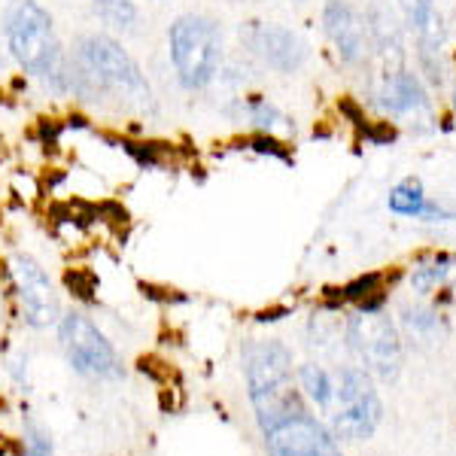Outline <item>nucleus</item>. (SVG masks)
<instances>
[{"label": "nucleus", "mask_w": 456, "mask_h": 456, "mask_svg": "<svg viewBox=\"0 0 456 456\" xmlns=\"http://www.w3.org/2000/svg\"><path fill=\"white\" fill-rule=\"evenodd\" d=\"M244 374L262 432L305 411L298 389L292 387V353L281 341L249 344L244 350Z\"/></svg>", "instance_id": "obj_3"}, {"label": "nucleus", "mask_w": 456, "mask_h": 456, "mask_svg": "<svg viewBox=\"0 0 456 456\" xmlns=\"http://www.w3.org/2000/svg\"><path fill=\"white\" fill-rule=\"evenodd\" d=\"M244 113L256 128L265 131V134H274L277 128H289V119H286L268 98H262V94H249L244 101Z\"/></svg>", "instance_id": "obj_16"}, {"label": "nucleus", "mask_w": 456, "mask_h": 456, "mask_svg": "<svg viewBox=\"0 0 456 456\" xmlns=\"http://www.w3.org/2000/svg\"><path fill=\"white\" fill-rule=\"evenodd\" d=\"M399 6L408 28L417 37V55H441L447 28L436 0H399Z\"/></svg>", "instance_id": "obj_12"}, {"label": "nucleus", "mask_w": 456, "mask_h": 456, "mask_svg": "<svg viewBox=\"0 0 456 456\" xmlns=\"http://www.w3.org/2000/svg\"><path fill=\"white\" fill-rule=\"evenodd\" d=\"M265 444H268L271 456H344L332 432L322 423H316L307 411L271 426L265 432Z\"/></svg>", "instance_id": "obj_10"}, {"label": "nucleus", "mask_w": 456, "mask_h": 456, "mask_svg": "<svg viewBox=\"0 0 456 456\" xmlns=\"http://www.w3.org/2000/svg\"><path fill=\"white\" fill-rule=\"evenodd\" d=\"M322 21H326V34L335 43L341 61L359 64L365 58V25L359 19V12L353 10L347 0H326L322 10Z\"/></svg>", "instance_id": "obj_11"}, {"label": "nucleus", "mask_w": 456, "mask_h": 456, "mask_svg": "<svg viewBox=\"0 0 456 456\" xmlns=\"http://www.w3.org/2000/svg\"><path fill=\"white\" fill-rule=\"evenodd\" d=\"M92 12L116 31H131L137 25V6L134 0H94Z\"/></svg>", "instance_id": "obj_17"}, {"label": "nucleus", "mask_w": 456, "mask_h": 456, "mask_svg": "<svg viewBox=\"0 0 456 456\" xmlns=\"http://www.w3.org/2000/svg\"><path fill=\"white\" fill-rule=\"evenodd\" d=\"M453 104H456V92H453Z\"/></svg>", "instance_id": "obj_26"}, {"label": "nucleus", "mask_w": 456, "mask_h": 456, "mask_svg": "<svg viewBox=\"0 0 456 456\" xmlns=\"http://www.w3.org/2000/svg\"><path fill=\"white\" fill-rule=\"evenodd\" d=\"M298 380H301V389L307 393V399L320 411H329V404H332V389H335L332 374L316 362H305L298 369Z\"/></svg>", "instance_id": "obj_15"}, {"label": "nucleus", "mask_w": 456, "mask_h": 456, "mask_svg": "<svg viewBox=\"0 0 456 456\" xmlns=\"http://www.w3.org/2000/svg\"><path fill=\"white\" fill-rule=\"evenodd\" d=\"M365 21H369L365 34L371 37L374 49H378L387 61L399 64L404 55V43H402V25H399V19H395V12L389 10L384 0H374L369 6V12H365Z\"/></svg>", "instance_id": "obj_14"}, {"label": "nucleus", "mask_w": 456, "mask_h": 456, "mask_svg": "<svg viewBox=\"0 0 456 456\" xmlns=\"http://www.w3.org/2000/svg\"><path fill=\"white\" fill-rule=\"evenodd\" d=\"M453 268H456V262L451 256H438L436 262L417 265L414 274H411V286H414V292H420V296H429L436 286H441L453 274Z\"/></svg>", "instance_id": "obj_18"}, {"label": "nucleus", "mask_w": 456, "mask_h": 456, "mask_svg": "<svg viewBox=\"0 0 456 456\" xmlns=\"http://www.w3.org/2000/svg\"><path fill=\"white\" fill-rule=\"evenodd\" d=\"M0 61H4V58H0Z\"/></svg>", "instance_id": "obj_27"}, {"label": "nucleus", "mask_w": 456, "mask_h": 456, "mask_svg": "<svg viewBox=\"0 0 456 456\" xmlns=\"http://www.w3.org/2000/svg\"><path fill=\"white\" fill-rule=\"evenodd\" d=\"M25 456H53V447H49L46 436L34 426H28V451Z\"/></svg>", "instance_id": "obj_24"}, {"label": "nucleus", "mask_w": 456, "mask_h": 456, "mask_svg": "<svg viewBox=\"0 0 456 456\" xmlns=\"http://www.w3.org/2000/svg\"><path fill=\"white\" fill-rule=\"evenodd\" d=\"M423 204H426V192H423V183L417 180V176L399 183V186L389 192V210L399 213V216H420Z\"/></svg>", "instance_id": "obj_19"}, {"label": "nucleus", "mask_w": 456, "mask_h": 456, "mask_svg": "<svg viewBox=\"0 0 456 456\" xmlns=\"http://www.w3.org/2000/svg\"><path fill=\"white\" fill-rule=\"evenodd\" d=\"M58 341L68 356V362L86 378L116 380L122 378V365L116 356V347L107 341V335L94 326L88 316L70 311L58 320Z\"/></svg>", "instance_id": "obj_6"}, {"label": "nucleus", "mask_w": 456, "mask_h": 456, "mask_svg": "<svg viewBox=\"0 0 456 456\" xmlns=\"http://www.w3.org/2000/svg\"><path fill=\"white\" fill-rule=\"evenodd\" d=\"M380 283H384V274H380V271H369V274H362V277H356V281H350L347 286H341V289H338V298L356 301L359 305L362 298L380 292Z\"/></svg>", "instance_id": "obj_20"}, {"label": "nucleus", "mask_w": 456, "mask_h": 456, "mask_svg": "<svg viewBox=\"0 0 456 456\" xmlns=\"http://www.w3.org/2000/svg\"><path fill=\"white\" fill-rule=\"evenodd\" d=\"M350 350L359 362L384 380H395L402 371V341L387 314H359L347 322Z\"/></svg>", "instance_id": "obj_7"}, {"label": "nucleus", "mask_w": 456, "mask_h": 456, "mask_svg": "<svg viewBox=\"0 0 456 456\" xmlns=\"http://www.w3.org/2000/svg\"><path fill=\"white\" fill-rule=\"evenodd\" d=\"M359 128H362L365 141H371L374 146H387V143L395 141V128L389 122H369V119H365Z\"/></svg>", "instance_id": "obj_23"}, {"label": "nucleus", "mask_w": 456, "mask_h": 456, "mask_svg": "<svg viewBox=\"0 0 456 456\" xmlns=\"http://www.w3.org/2000/svg\"><path fill=\"white\" fill-rule=\"evenodd\" d=\"M404 322H408L411 332L426 335V332H432V329L438 326V316L432 311H426V307H414V311L408 307V311H404Z\"/></svg>", "instance_id": "obj_22"}, {"label": "nucleus", "mask_w": 456, "mask_h": 456, "mask_svg": "<svg viewBox=\"0 0 456 456\" xmlns=\"http://www.w3.org/2000/svg\"><path fill=\"white\" fill-rule=\"evenodd\" d=\"M417 219H429V223H447V219H456V213L447 210L444 204L429 201V198H426V204H423V210H420V216H417Z\"/></svg>", "instance_id": "obj_25"}, {"label": "nucleus", "mask_w": 456, "mask_h": 456, "mask_svg": "<svg viewBox=\"0 0 456 456\" xmlns=\"http://www.w3.org/2000/svg\"><path fill=\"white\" fill-rule=\"evenodd\" d=\"M167 53L183 88H208L223 64V31L208 16H180L167 28Z\"/></svg>", "instance_id": "obj_4"}, {"label": "nucleus", "mask_w": 456, "mask_h": 456, "mask_svg": "<svg viewBox=\"0 0 456 456\" xmlns=\"http://www.w3.org/2000/svg\"><path fill=\"white\" fill-rule=\"evenodd\" d=\"M70 92L83 101H104L134 113H156V94L141 64L119 40L107 34H88L73 46Z\"/></svg>", "instance_id": "obj_1"}, {"label": "nucleus", "mask_w": 456, "mask_h": 456, "mask_svg": "<svg viewBox=\"0 0 456 456\" xmlns=\"http://www.w3.org/2000/svg\"><path fill=\"white\" fill-rule=\"evenodd\" d=\"M240 40L262 64H268L277 73H296L307 61L305 40L283 25H271V21H249L240 28Z\"/></svg>", "instance_id": "obj_9"}, {"label": "nucleus", "mask_w": 456, "mask_h": 456, "mask_svg": "<svg viewBox=\"0 0 456 456\" xmlns=\"http://www.w3.org/2000/svg\"><path fill=\"white\" fill-rule=\"evenodd\" d=\"M380 107L389 110L393 116L408 113H426L429 110V92H426L423 79L411 70L387 73L384 86H380Z\"/></svg>", "instance_id": "obj_13"}, {"label": "nucleus", "mask_w": 456, "mask_h": 456, "mask_svg": "<svg viewBox=\"0 0 456 456\" xmlns=\"http://www.w3.org/2000/svg\"><path fill=\"white\" fill-rule=\"evenodd\" d=\"M10 274H12V283H16V296L21 305V314H25V322H31L34 329H46L61 320L58 292L40 262L19 253L16 259L10 262Z\"/></svg>", "instance_id": "obj_8"}, {"label": "nucleus", "mask_w": 456, "mask_h": 456, "mask_svg": "<svg viewBox=\"0 0 456 456\" xmlns=\"http://www.w3.org/2000/svg\"><path fill=\"white\" fill-rule=\"evenodd\" d=\"M332 380V404L326 411L332 417V432L347 441L371 438L384 414L371 378L362 369H341Z\"/></svg>", "instance_id": "obj_5"}, {"label": "nucleus", "mask_w": 456, "mask_h": 456, "mask_svg": "<svg viewBox=\"0 0 456 456\" xmlns=\"http://www.w3.org/2000/svg\"><path fill=\"white\" fill-rule=\"evenodd\" d=\"M4 34L19 68L43 79L53 92H70V58L55 34V21L37 0H16L6 10Z\"/></svg>", "instance_id": "obj_2"}, {"label": "nucleus", "mask_w": 456, "mask_h": 456, "mask_svg": "<svg viewBox=\"0 0 456 456\" xmlns=\"http://www.w3.org/2000/svg\"><path fill=\"white\" fill-rule=\"evenodd\" d=\"M240 146L259 152V156H274V159L289 161V165H292V150H289V146H286L283 141H277L274 134H265V131H259V134H253V137H247V141H240Z\"/></svg>", "instance_id": "obj_21"}]
</instances>
